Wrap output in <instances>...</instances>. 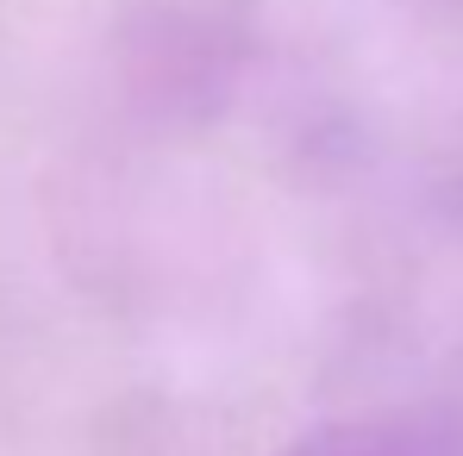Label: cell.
<instances>
[{
  "instance_id": "cell-1",
  "label": "cell",
  "mask_w": 463,
  "mask_h": 456,
  "mask_svg": "<svg viewBox=\"0 0 463 456\" xmlns=\"http://www.w3.org/2000/svg\"><path fill=\"white\" fill-rule=\"evenodd\" d=\"M244 0H145L126 32V70L156 107L213 113L244 70Z\"/></svg>"
},
{
  "instance_id": "cell-2",
  "label": "cell",
  "mask_w": 463,
  "mask_h": 456,
  "mask_svg": "<svg viewBox=\"0 0 463 456\" xmlns=\"http://www.w3.org/2000/svg\"><path fill=\"white\" fill-rule=\"evenodd\" d=\"M276 456H463V413L451 406H388L313 425Z\"/></svg>"
}]
</instances>
